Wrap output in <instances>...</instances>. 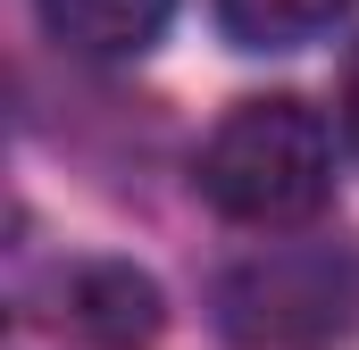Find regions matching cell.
Instances as JSON below:
<instances>
[{"label": "cell", "instance_id": "obj_2", "mask_svg": "<svg viewBox=\"0 0 359 350\" xmlns=\"http://www.w3.org/2000/svg\"><path fill=\"white\" fill-rule=\"evenodd\" d=\"M217 334L234 350H343L359 334L351 242H268L217 275Z\"/></svg>", "mask_w": 359, "mask_h": 350}, {"label": "cell", "instance_id": "obj_1", "mask_svg": "<svg viewBox=\"0 0 359 350\" xmlns=\"http://www.w3.org/2000/svg\"><path fill=\"white\" fill-rule=\"evenodd\" d=\"M326 192H334V134L301 100H243L201 150V200L259 234L309 225Z\"/></svg>", "mask_w": 359, "mask_h": 350}, {"label": "cell", "instance_id": "obj_4", "mask_svg": "<svg viewBox=\"0 0 359 350\" xmlns=\"http://www.w3.org/2000/svg\"><path fill=\"white\" fill-rule=\"evenodd\" d=\"M34 8H42V34L84 59H142L176 17V0H34Z\"/></svg>", "mask_w": 359, "mask_h": 350}, {"label": "cell", "instance_id": "obj_3", "mask_svg": "<svg viewBox=\"0 0 359 350\" xmlns=\"http://www.w3.org/2000/svg\"><path fill=\"white\" fill-rule=\"evenodd\" d=\"M67 317H76V334L92 350H151L159 342V326H168V300H159V284L142 275V267H76V284H67Z\"/></svg>", "mask_w": 359, "mask_h": 350}, {"label": "cell", "instance_id": "obj_6", "mask_svg": "<svg viewBox=\"0 0 359 350\" xmlns=\"http://www.w3.org/2000/svg\"><path fill=\"white\" fill-rule=\"evenodd\" d=\"M343 142H351V159H359V50H351V67H343Z\"/></svg>", "mask_w": 359, "mask_h": 350}, {"label": "cell", "instance_id": "obj_5", "mask_svg": "<svg viewBox=\"0 0 359 350\" xmlns=\"http://www.w3.org/2000/svg\"><path fill=\"white\" fill-rule=\"evenodd\" d=\"M351 0H217V25L243 42V50H292L309 34H326Z\"/></svg>", "mask_w": 359, "mask_h": 350}]
</instances>
